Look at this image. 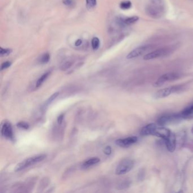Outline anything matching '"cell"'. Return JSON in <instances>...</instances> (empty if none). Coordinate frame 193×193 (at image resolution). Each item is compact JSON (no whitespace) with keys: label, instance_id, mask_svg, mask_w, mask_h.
I'll use <instances>...</instances> for the list:
<instances>
[{"label":"cell","instance_id":"cell-29","mask_svg":"<svg viewBox=\"0 0 193 193\" xmlns=\"http://www.w3.org/2000/svg\"><path fill=\"white\" fill-rule=\"evenodd\" d=\"M63 3L67 6H73L74 4V0H63Z\"/></svg>","mask_w":193,"mask_h":193},{"label":"cell","instance_id":"cell-28","mask_svg":"<svg viewBox=\"0 0 193 193\" xmlns=\"http://www.w3.org/2000/svg\"><path fill=\"white\" fill-rule=\"evenodd\" d=\"M104 153L107 156H109L112 154V148L109 146H106L104 149Z\"/></svg>","mask_w":193,"mask_h":193},{"label":"cell","instance_id":"cell-5","mask_svg":"<svg viewBox=\"0 0 193 193\" xmlns=\"http://www.w3.org/2000/svg\"><path fill=\"white\" fill-rule=\"evenodd\" d=\"M181 77L180 73H168L160 76L153 84L155 87H160L164 83L168 82H172L176 80Z\"/></svg>","mask_w":193,"mask_h":193},{"label":"cell","instance_id":"cell-25","mask_svg":"<svg viewBox=\"0 0 193 193\" xmlns=\"http://www.w3.org/2000/svg\"><path fill=\"white\" fill-rule=\"evenodd\" d=\"M130 182L128 181H125L121 183L117 187V189L118 190H122V189H125L128 188L130 186Z\"/></svg>","mask_w":193,"mask_h":193},{"label":"cell","instance_id":"cell-26","mask_svg":"<svg viewBox=\"0 0 193 193\" xmlns=\"http://www.w3.org/2000/svg\"><path fill=\"white\" fill-rule=\"evenodd\" d=\"M17 126L21 129H25V130H28L30 128V125L28 123H27L26 122L24 121H21L18 122L16 124Z\"/></svg>","mask_w":193,"mask_h":193},{"label":"cell","instance_id":"cell-1","mask_svg":"<svg viewBox=\"0 0 193 193\" xmlns=\"http://www.w3.org/2000/svg\"><path fill=\"white\" fill-rule=\"evenodd\" d=\"M146 13L154 19H160L166 13V4L164 0H149L146 6Z\"/></svg>","mask_w":193,"mask_h":193},{"label":"cell","instance_id":"cell-10","mask_svg":"<svg viewBox=\"0 0 193 193\" xmlns=\"http://www.w3.org/2000/svg\"><path fill=\"white\" fill-rule=\"evenodd\" d=\"M1 134L2 136L7 139L13 140L14 139V133L12 125L9 122H4L1 126Z\"/></svg>","mask_w":193,"mask_h":193},{"label":"cell","instance_id":"cell-30","mask_svg":"<svg viewBox=\"0 0 193 193\" xmlns=\"http://www.w3.org/2000/svg\"><path fill=\"white\" fill-rule=\"evenodd\" d=\"M64 114H61L57 117V123L58 125H61L64 121Z\"/></svg>","mask_w":193,"mask_h":193},{"label":"cell","instance_id":"cell-23","mask_svg":"<svg viewBox=\"0 0 193 193\" xmlns=\"http://www.w3.org/2000/svg\"><path fill=\"white\" fill-rule=\"evenodd\" d=\"M86 6L88 9H92L95 8L97 4L96 0H86Z\"/></svg>","mask_w":193,"mask_h":193},{"label":"cell","instance_id":"cell-3","mask_svg":"<svg viewBox=\"0 0 193 193\" xmlns=\"http://www.w3.org/2000/svg\"><path fill=\"white\" fill-rule=\"evenodd\" d=\"M47 157V155L45 154H39L33 156L31 157H29L28 159H26L23 161H21L20 163H19L15 167V171L19 172L23 170L26 169L27 168L30 167L35 164H37L44 160Z\"/></svg>","mask_w":193,"mask_h":193},{"label":"cell","instance_id":"cell-11","mask_svg":"<svg viewBox=\"0 0 193 193\" xmlns=\"http://www.w3.org/2000/svg\"><path fill=\"white\" fill-rule=\"evenodd\" d=\"M138 141V138L137 137H129L128 138L119 139L116 141V144L119 147L127 148L131 145L135 144Z\"/></svg>","mask_w":193,"mask_h":193},{"label":"cell","instance_id":"cell-27","mask_svg":"<svg viewBox=\"0 0 193 193\" xmlns=\"http://www.w3.org/2000/svg\"><path fill=\"white\" fill-rule=\"evenodd\" d=\"M12 65V63L10 61H6L3 63L1 66V70H3L6 69L7 68L9 67Z\"/></svg>","mask_w":193,"mask_h":193},{"label":"cell","instance_id":"cell-2","mask_svg":"<svg viewBox=\"0 0 193 193\" xmlns=\"http://www.w3.org/2000/svg\"><path fill=\"white\" fill-rule=\"evenodd\" d=\"M185 89H186V87L185 84L176 85L174 86L168 87L167 88L157 91L155 93L154 97L156 99H162L168 97V96L170 95L172 93H179V92L180 93L181 92H183Z\"/></svg>","mask_w":193,"mask_h":193},{"label":"cell","instance_id":"cell-6","mask_svg":"<svg viewBox=\"0 0 193 193\" xmlns=\"http://www.w3.org/2000/svg\"><path fill=\"white\" fill-rule=\"evenodd\" d=\"M181 120L183 119L181 116L180 113L165 115L163 116H160L158 118L157 121V124L160 126H164L174 122L176 121H179V120Z\"/></svg>","mask_w":193,"mask_h":193},{"label":"cell","instance_id":"cell-21","mask_svg":"<svg viewBox=\"0 0 193 193\" xmlns=\"http://www.w3.org/2000/svg\"><path fill=\"white\" fill-rule=\"evenodd\" d=\"M132 3L130 1H124L121 2L120 6L122 10H128L131 8Z\"/></svg>","mask_w":193,"mask_h":193},{"label":"cell","instance_id":"cell-7","mask_svg":"<svg viewBox=\"0 0 193 193\" xmlns=\"http://www.w3.org/2000/svg\"><path fill=\"white\" fill-rule=\"evenodd\" d=\"M170 51L171 49L168 47L159 48L154 51L151 52L144 55L143 59L144 60H150L155 58H158L167 56L170 53Z\"/></svg>","mask_w":193,"mask_h":193},{"label":"cell","instance_id":"cell-15","mask_svg":"<svg viewBox=\"0 0 193 193\" xmlns=\"http://www.w3.org/2000/svg\"><path fill=\"white\" fill-rule=\"evenodd\" d=\"M181 116L182 119H189L193 117V105L185 108L181 113Z\"/></svg>","mask_w":193,"mask_h":193},{"label":"cell","instance_id":"cell-8","mask_svg":"<svg viewBox=\"0 0 193 193\" xmlns=\"http://www.w3.org/2000/svg\"><path fill=\"white\" fill-rule=\"evenodd\" d=\"M153 48L152 45H144L138 47L130 52L126 56L127 59H133L139 57Z\"/></svg>","mask_w":193,"mask_h":193},{"label":"cell","instance_id":"cell-13","mask_svg":"<svg viewBox=\"0 0 193 193\" xmlns=\"http://www.w3.org/2000/svg\"><path fill=\"white\" fill-rule=\"evenodd\" d=\"M157 124H150L144 126L141 131V134L142 136H148L152 135L155 128L156 127Z\"/></svg>","mask_w":193,"mask_h":193},{"label":"cell","instance_id":"cell-18","mask_svg":"<svg viewBox=\"0 0 193 193\" xmlns=\"http://www.w3.org/2000/svg\"><path fill=\"white\" fill-rule=\"evenodd\" d=\"M74 64V61L72 59L67 60L65 61L64 62L61 64L60 69L63 71H66L70 69Z\"/></svg>","mask_w":193,"mask_h":193},{"label":"cell","instance_id":"cell-31","mask_svg":"<svg viewBox=\"0 0 193 193\" xmlns=\"http://www.w3.org/2000/svg\"><path fill=\"white\" fill-rule=\"evenodd\" d=\"M82 43H83L82 39H78L76 41V42L74 43V45L76 47H79V46H80L82 45Z\"/></svg>","mask_w":193,"mask_h":193},{"label":"cell","instance_id":"cell-19","mask_svg":"<svg viewBox=\"0 0 193 193\" xmlns=\"http://www.w3.org/2000/svg\"><path fill=\"white\" fill-rule=\"evenodd\" d=\"M50 58H51L50 54L48 53H45L39 57V63L41 64H46L49 61Z\"/></svg>","mask_w":193,"mask_h":193},{"label":"cell","instance_id":"cell-4","mask_svg":"<svg viewBox=\"0 0 193 193\" xmlns=\"http://www.w3.org/2000/svg\"><path fill=\"white\" fill-rule=\"evenodd\" d=\"M134 167V161L130 158H125L121 160L116 168L117 175H123L128 173Z\"/></svg>","mask_w":193,"mask_h":193},{"label":"cell","instance_id":"cell-9","mask_svg":"<svg viewBox=\"0 0 193 193\" xmlns=\"http://www.w3.org/2000/svg\"><path fill=\"white\" fill-rule=\"evenodd\" d=\"M172 132L169 129L164 127V126H160L158 124L154 130L152 135L156 136L165 140L169 136Z\"/></svg>","mask_w":193,"mask_h":193},{"label":"cell","instance_id":"cell-22","mask_svg":"<svg viewBox=\"0 0 193 193\" xmlns=\"http://www.w3.org/2000/svg\"><path fill=\"white\" fill-rule=\"evenodd\" d=\"M58 95H59V92H54V93H53L51 96L47 99V100L45 102V106H48L50 104H51L53 100H54L56 99V98L58 96Z\"/></svg>","mask_w":193,"mask_h":193},{"label":"cell","instance_id":"cell-20","mask_svg":"<svg viewBox=\"0 0 193 193\" xmlns=\"http://www.w3.org/2000/svg\"><path fill=\"white\" fill-rule=\"evenodd\" d=\"M100 40L97 37L93 38L91 40V46L94 51H96L100 47Z\"/></svg>","mask_w":193,"mask_h":193},{"label":"cell","instance_id":"cell-17","mask_svg":"<svg viewBox=\"0 0 193 193\" xmlns=\"http://www.w3.org/2000/svg\"><path fill=\"white\" fill-rule=\"evenodd\" d=\"M139 20V17L137 16H133L127 18H123V22L126 26L131 25L136 23Z\"/></svg>","mask_w":193,"mask_h":193},{"label":"cell","instance_id":"cell-12","mask_svg":"<svg viewBox=\"0 0 193 193\" xmlns=\"http://www.w3.org/2000/svg\"><path fill=\"white\" fill-rule=\"evenodd\" d=\"M166 147L170 152H173L176 148L177 137L173 133H171L169 136L165 140Z\"/></svg>","mask_w":193,"mask_h":193},{"label":"cell","instance_id":"cell-16","mask_svg":"<svg viewBox=\"0 0 193 193\" xmlns=\"http://www.w3.org/2000/svg\"><path fill=\"white\" fill-rule=\"evenodd\" d=\"M51 73V71H48L45 73H44L39 78L36 83V88L37 89L39 88L43 84V83L47 80L48 77L50 76Z\"/></svg>","mask_w":193,"mask_h":193},{"label":"cell","instance_id":"cell-24","mask_svg":"<svg viewBox=\"0 0 193 193\" xmlns=\"http://www.w3.org/2000/svg\"><path fill=\"white\" fill-rule=\"evenodd\" d=\"M12 52V49L9 48H3L1 47L0 48V55L2 57L7 56L9 55Z\"/></svg>","mask_w":193,"mask_h":193},{"label":"cell","instance_id":"cell-14","mask_svg":"<svg viewBox=\"0 0 193 193\" xmlns=\"http://www.w3.org/2000/svg\"><path fill=\"white\" fill-rule=\"evenodd\" d=\"M100 161V159L98 157L91 158L83 162V163L82 165V168L83 169H87L93 166H95L98 164Z\"/></svg>","mask_w":193,"mask_h":193},{"label":"cell","instance_id":"cell-32","mask_svg":"<svg viewBox=\"0 0 193 193\" xmlns=\"http://www.w3.org/2000/svg\"><path fill=\"white\" fill-rule=\"evenodd\" d=\"M192 133L193 134V127L192 128Z\"/></svg>","mask_w":193,"mask_h":193}]
</instances>
